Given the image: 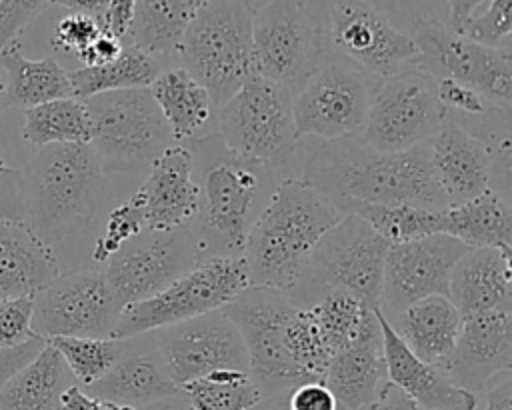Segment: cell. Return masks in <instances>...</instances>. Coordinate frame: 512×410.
<instances>
[{"instance_id":"6da1fadb","label":"cell","mask_w":512,"mask_h":410,"mask_svg":"<svg viewBox=\"0 0 512 410\" xmlns=\"http://www.w3.org/2000/svg\"><path fill=\"white\" fill-rule=\"evenodd\" d=\"M302 180L334 204L370 202L446 208L430 168V140L404 152L374 150L358 134L322 140L308 156Z\"/></svg>"},{"instance_id":"7a4b0ae2","label":"cell","mask_w":512,"mask_h":410,"mask_svg":"<svg viewBox=\"0 0 512 410\" xmlns=\"http://www.w3.org/2000/svg\"><path fill=\"white\" fill-rule=\"evenodd\" d=\"M342 218L344 212L302 178L276 182L244 242L250 286L288 292L320 238Z\"/></svg>"},{"instance_id":"3957f363","label":"cell","mask_w":512,"mask_h":410,"mask_svg":"<svg viewBox=\"0 0 512 410\" xmlns=\"http://www.w3.org/2000/svg\"><path fill=\"white\" fill-rule=\"evenodd\" d=\"M198 212L194 238L202 258L242 256L248 230L274 190V170L224 146L216 132L196 138Z\"/></svg>"},{"instance_id":"277c9868","label":"cell","mask_w":512,"mask_h":410,"mask_svg":"<svg viewBox=\"0 0 512 410\" xmlns=\"http://www.w3.org/2000/svg\"><path fill=\"white\" fill-rule=\"evenodd\" d=\"M104 176L90 144L38 148L22 176L28 226L50 246L76 234L98 214Z\"/></svg>"},{"instance_id":"5b68a950","label":"cell","mask_w":512,"mask_h":410,"mask_svg":"<svg viewBox=\"0 0 512 410\" xmlns=\"http://www.w3.org/2000/svg\"><path fill=\"white\" fill-rule=\"evenodd\" d=\"M386 252L388 244L362 218L344 214L320 238L286 296L294 306L308 308L324 294L342 290L368 308H378Z\"/></svg>"},{"instance_id":"8992f818","label":"cell","mask_w":512,"mask_h":410,"mask_svg":"<svg viewBox=\"0 0 512 410\" xmlns=\"http://www.w3.org/2000/svg\"><path fill=\"white\" fill-rule=\"evenodd\" d=\"M178 56L182 68L220 106L254 74L250 4L210 0L188 26Z\"/></svg>"},{"instance_id":"52a82bcc","label":"cell","mask_w":512,"mask_h":410,"mask_svg":"<svg viewBox=\"0 0 512 410\" xmlns=\"http://www.w3.org/2000/svg\"><path fill=\"white\" fill-rule=\"evenodd\" d=\"M216 134L234 154L280 170L292 158L298 134L292 118V92L252 74L214 110Z\"/></svg>"},{"instance_id":"ba28073f","label":"cell","mask_w":512,"mask_h":410,"mask_svg":"<svg viewBox=\"0 0 512 410\" xmlns=\"http://www.w3.org/2000/svg\"><path fill=\"white\" fill-rule=\"evenodd\" d=\"M92 118V150L104 174L148 168L170 144L172 134L150 88H130L86 98Z\"/></svg>"},{"instance_id":"9c48e42d","label":"cell","mask_w":512,"mask_h":410,"mask_svg":"<svg viewBox=\"0 0 512 410\" xmlns=\"http://www.w3.org/2000/svg\"><path fill=\"white\" fill-rule=\"evenodd\" d=\"M250 286L242 256H206L156 296L122 308L112 338H134L214 310Z\"/></svg>"},{"instance_id":"30bf717a","label":"cell","mask_w":512,"mask_h":410,"mask_svg":"<svg viewBox=\"0 0 512 410\" xmlns=\"http://www.w3.org/2000/svg\"><path fill=\"white\" fill-rule=\"evenodd\" d=\"M446 118L436 94V78L410 68L372 82L358 138L380 152H404L428 142Z\"/></svg>"},{"instance_id":"8fae6325","label":"cell","mask_w":512,"mask_h":410,"mask_svg":"<svg viewBox=\"0 0 512 410\" xmlns=\"http://www.w3.org/2000/svg\"><path fill=\"white\" fill-rule=\"evenodd\" d=\"M410 38L418 48L416 68L430 76L450 78L480 92L490 104H512V52L510 48L482 46L430 16H418Z\"/></svg>"},{"instance_id":"7c38bea8","label":"cell","mask_w":512,"mask_h":410,"mask_svg":"<svg viewBox=\"0 0 512 410\" xmlns=\"http://www.w3.org/2000/svg\"><path fill=\"white\" fill-rule=\"evenodd\" d=\"M296 308L286 292L260 286H248L222 308L244 340L248 374L262 398L304 384L286 352V324Z\"/></svg>"},{"instance_id":"4fadbf2b","label":"cell","mask_w":512,"mask_h":410,"mask_svg":"<svg viewBox=\"0 0 512 410\" xmlns=\"http://www.w3.org/2000/svg\"><path fill=\"white\" fill-rule=\"evenodd\" d=\"M254 74L292 94L322 62V32L302 0H266L252 10Z\"/></svg>"},{"instance_id":"5bb4252c","label":"cell","mask_w":512,"mask_h":410,"mask_svg":"<svg viewBox=\"0 0 512 410\" xmlns=\"http://www.w3.org/2000/svg\"><path fill=\"white\" fill-rule=\"evenodd\" d=\"M122 308L104 270L80 268L58 274L32 296V332L44 340L112 338Z\"/></svg>"},{"instance_id":"9a60e30c","label":"cell","mask_w":512,"mask_h":410,"mask_svg":"<svg viewBox=\"0 0 512 410\" xmlns=\"http://www.w3.org/2000/svg\"><path fill=\"white\" fill-rule=\"evenodd\" d=\"M148 336L162 370L178 388L216 370L248 372L244 340L222 310L158 328Z\"/></svg>"},{"instance_id":"2e32d148","label":"cell","mask_w":512,"mask_h":410,"mask_svg":"<svg viewBox=\"0 0 512 410\" xmlns=\"http://www.w3.org/2000/svg\"><path fill=\"white\" fill-rule=\"evenodd\" d=\"M370 78L344 62H326L292 94L298 136L338 140L360 134L368 110Z\"/></svg>"},{"instance_id":"e0dca14e","label":"cell","mask_w":512,"mask_h":410,"mask_svg":"<svg viewBox=\"0 0 512 410\" xmlns=\"http://www.w3.org/2000/svg\"><path fill=\"white\" fill-rule=\"evenodd\" d=\"M202 258L194 232L144 230L126 242L104 268V276L122 306L148 300L188 272Z\"/></svg>"},{"instance_id":"ac0fdd59","label":"cell","mask_w":512,"mask_h":410,"mask_svg":"<svg viewBox=\"0 0 512 410\" xmlns=\"http://www.w3.org/2000/svg\"><path fill=\"white\" fill-rule=\"evenodd\" d=\"M330 40L364 74L386 78L416 68L418 48L410 34L394 28L366 0H338L332 6Z\"/></svg>"},{"instance_id":"d6986e66","label":"cell","mask_w":512,"mask_h":410,"mask_svg":"<svg viewBox=\"0 0 512 410\" xmlns=\"http://www.w3.org/2000/svg\"><path fill=\"white\" fill-rule=\"evenodd\" d=\"M470 248L448 234L388 246L378 310L390 322L404 308L432 294L448 296L450 274Z\"/></svg>"},{"instance_id":"ffe728a7","label":"cell","mask_w":512,"mask_h":410,"mask_svg":"<svg viewBox=\"0 0 512 410\" xmlns=\"http://www.w3.org/2000/svg\"><path fill=\"white\" fill-rule=\"evenodd\" d=\"M130 202L138 208L150 232H170L190 226L198 212L192 150L184 144H170L148 166V178Z\"/></svg>"},{"instance_id":"44dd1931","label":"cell","mask_w":512,"mask_h":410,"mask_svg":"<svg viewBox=\"0 0 512 410\" xmlns=\"http://www.w3.org/2000/svg\"><path fill=\"white\" fill-rule=\"evenodd\" d=\"M512 368V312L496 308L462 316L454 350L442 372L450 382L480 392L504 370Z\"/></svg>"},{"instance_id":"7402d4cb","label":"cell","mask_w":512,"mask_h":410,"mask_svg":"<svg viewBox=\"0 0 512 410\" xmlns=\"http://www.w3.org/2000/svg\"><path fill=\"white\" fill-rule=\"evenodd\" d=\"M430 168L446 206L462 204L492 190L488 146L454 118H446L430 138Z\"/></svg>"},{"instance_id":"603a6c76","label":"cell","mask_w":512,"mask_h":410,"mask_svg":"<svg viewBox=\"0 0 512 410\" xmlns=\"http://www.w3.org/2000/svg\"><path fill=\"white\" fill-rule=\"evenodd\" d=\"M322 382L340 410H366L376 402L388 384L376 308L364 318L358 336L332 356Z\"/></svg>"},{"instance_id":"cb8c5ba5","label":"cell","mask_w":512,"mask_h":410,"mask_svg":"<svg viewBox=\"0 0 512 410\" xmlns=\"http://www.w3.org/2000/svg\"><path fill=\"white\" fill-rule=\"evenodd\" d=\"M388 382L410 396L422 410H476L478 396L446 378V374L416 358L376 308Z\"/></svg>"},{"instance_id":"d4e9b609","label":"cell","mask_w":512,"mask_h":410,"mask_svg":"<svg viewBox=\"0 0 512 410\" xmlns=\"http://www.w3.org/2000/svg\"><path fill=\"white\" fill-rule=\"evenodd\" d=\"M144 338H124L128 344L120 360L100 380L82 388L98 400L126 404L136 410L178 394L180 388L162 370L150 336L144 334Z\"/></svg>"},{"instance_id":"484cf974","label":"cell","mask_w":512,"mask_h":410,"mask_svg":"<svg viewBox=\"0 0 512 410\" xmlns=\"http://www.w3.org/2000/svg\"><path fill=\"white\" fill-rule=\"evenodd\" d=\"M448 298L460 316L512 308V252L470 248L450 274Z\"/></svg>"},{"instance_id":"4316f807","label":"cell","mask_w":512,"mask_h":410,"mask_svg":"<svg viewBox=\"0 0 512 410\" xmlns=\"http://www.w3.org/2000/svg\"><path fill=\"white\" fill-rule=\"evenodd\" d=\"M58 274L54 248L26 220H0V300L34 296Z\"/></svg>"},{"instance_id":"83f0119b","label":"cell","mask_w":512,"mask_h":410,"mask_svg":"<svg viewBox=\"0 0 512 410\" xmlns=\"http://www.w3.org/2000/svg\"><path fill=\"white\" fill-rule=\"evenodd\" d=\"M460 322L462 316L450 298L432 294L404 308L390 326L416 358L442 370L454 350Z\"/></svg>"},{"instance_id":"f1b7e54d","label":"cell","mask_w":512,"mask_h":410,"mask_svg":"<svg viewBox=\"0 0 512 410\" xmlns=\"http://www.w3.org/2000/svg\"><path fill=\"white\" fill-rule=\"evenodd\" d=\"M0 70L4 72L0 94L4 108L26 110L50 100L74 96L68 70H64L54 56L40 60L26 58L20 38L0 48Z\"/></svg>"},{"instance_id":"f546056e","label":"cell","mask_w":512,"mask_h":410,"mask_svg":"<svg viewBox=\"0 0 512 410\" xmlns=\"http://www.w3.org/2000/svg\"><path fill=\"white\" fill-rule=\"evenodd\" d=\"M150 92L176 144L196 140V134L214 118V102L208 90L182 66L160 70Z\"/></svg>"},{"instance_id":"4dcf8cb0","label":"cell","mask_w":512,"mask_h":410,"mask_svg":"<svg viewBox=\"0 0 512 410\" xmlns=\"http://www.w3.org/2000/svg\"><path fill=\"white\" fill-rule=\"evenodd\" d=\"M76 384L62 356L48 342L0 390V410H58L60 396Z\"/></svg>"},{"instance_id":"1f68e13d","label":"cell","mask_w":512,"mask_h":410,"mask_svg":"<svg viewBox=\"0 0 512 410\" xmlns=\"http://www.w3.org/2000/svg\"><path fill=\"white\" fill-rule=\"evenodd\" d=\"M210 0H136L130 44L148 56H174L180 42Z\"/></svg>"},{"instance_id":"d6a6232c","label":"cell","mask_w":512,"mask_h":410,"mask_svg":"<svg viewBox=\"0 0 512 410\" xmlns=\"http://www.w3.org/2000/svg\"><path fill=\"white\" fill-rule=\"evenodd\" d=\"M444 234L468 248L512 252V208L494 190L444 208Z\"/></svg>"},{"instance_id":"836d02e7","label":"cell","mask_w":512,"mask_h":410,"mask_svg":"<svg viewBox=\"0 0 512 410\" xmlns=\"http://www.w3.org/2000/svg\"><path fill=\"white\" fill-rule=\"evenodd\" d=\"M344 214L362 218L388 246L444 234V208L432 210L412 204H370L338 202Z\"/></svg>"},{"instance_id":"e575fe53","label":"cell","mask_w":512,"mask_h":410,"mask_svg":"<svg viewBox=\"0 0 512 410\" xmlns=\"http://www.w3.org/2000/svg\"><path fill=\"white\" fill-rule=\"evenodd\" d=\"M22 138L36 148L48 144H90L92 118L86 100L72 96L26 108Z\"/></svg>"},{"instance_id":"d590c367","label":"cell","mask_w":512,"mask_h":410,"mask_svg":"<svg viewBox=\"0 0 512 410\" xmlns=\"http://www.w3.org/2000/svg\"><path fill=\"white\" fill-rule=\"evenodd\" d=\"M160 72L158 60L144 54L132 44H124L120 56L102 66H82L68 72L72 92L76 98L86 100L96 94L150 88Z\"/></svg>"},{"instance_id":"8d00e7d4","label":"cell","mask_w":512,"mask_h":410,"mask_svg":"<svg viewBox=\"0 0 512 410\" xmlns=\"http://www.w3.org/2000/svg\"><path fill=\"white\" fill-rule=\"evenodd\" d=\"M194 410H250L260 390L246 370H216L180 386Z\"/></svg>"},{"instance_id":"74e56055","label":"cell","mask_w":512,"mask_h":410,"mask_svg":"<svg viewBox=\"0 0 512 410\" xmlns=\"http://www.w3.org/2000/svg\"><path fill=\"white\" fill-rule=\"evenodd\" d=\"M62 356L74 380L90 386L100 380L124 354L128 340L120 338H76L56 336L46 340Z\"/></svg>"},{"instance_id":"f35d334b","label":"cell","mask_w":512,"mask_h":410,"mask_svg":"<svg viewBox=\"0 0 512 410\" xmlns=\"http://www.w3.org/2000/svg\"><path fill=\"white\" fill-rule=\"evenodd\" d=\"M308 310L326 346L336 354L358 336L362 322L372 308L348 292L332 290L308 306Z\"/></svg>"},{"instance_id":"ab89813d","label":"cell","mask_w":512,"mask_h":410,"mask_svg":"<svg viewBox=\"0 0 512 410\" xmlns=\"http://www.w3.org/2000/svg\"><path fill=\"white\" fill-rule=\"evenodd\" d=\"M146 230L142 214L138 208L128 200L114 210L108 212L106 224L102 234L96 238L94 250H92V260L96 264H106L126 242L134 240Z\"/></svg>"},{"instance_id":"60d3db41","label":"cell","mask_w":512,"mask_h":410,"mask_svg":"<svg viewBox=\"0 0 512 410\" xmlns=\"http://www.w3.org/2000/svg\"><path fill=\"white\" fill-rule=\"evenodd\" d=\"M482 46L510 48L512 0H490L482 14H472L458 32Z\"/></svg>"},{"instance_id":"b9f144b4","label":"cell","mask_w":512,"mask_h":410,"mask_svg":"<svg viewBox=\"0 0 512 410\" xmlns=\"http://www.w3.org/2000/svg\"><path fill=\"white\" fill-rule=\"evenodd\" d=\"M436 94L440 104L444 106L446 114L458 112V114H466V118L470 120H484L486 116H490L498 106L490 104L480 92H476L474 88L460 84L456 80L450 78H438L436 80Z\"/></svg>"},{"instance_id":"7bdbcfd3","label":"cell","mask_w":512,"mask_h":410,"mask_svg":"<svg viewBox=\"0 0 512 410\" xmlns=\"http://www.w3.org/2000/svg\"><path fill=\"white\" fill-rule=\"evenodd\" d=\"M102 30L104 28L96 18L70 12L56 24L50 44L54 50L74 54L78 58V54H82Z\"/></svg>"},{"instance_id":"ee69618b","label":"cell","mask_w":512,"mask_h":410,"mask_svg":"<svg viewBox=\"0 0 512 410\" xmlns=\"http://www.w3.org/2000/svg\"><path fill=\"white\" fill-rule=\"evenodd\" d=\"M34 336L32 296L0 300V348H14Z\"/></svg>"},{"instance_id":"f6af8a7d","label":"cell","mask_w":512,"mask_h":410,"mask_svg":"<svg viewBox=\"0 0 512 410\" xmlns=\"http://www.w3.org/2000/svg\"><path fill=\"white\" fill-rule=\"evenodd\" d=\"M50 4V0H0V48L18 34Z\"/></svg>"},{"instance_id":"bcb514c9","label":"cell","mask_w":512,"mask_h":410,"mask_svg":"<svg viewBox=\"0 0 512 410\" xmlns=\"http://www.w3.org/2000/svg\"><path fill=\"white\" fill-rule=\"evenodd\" d=\"M0 220H26L22 174L8 164L0 168Z\"/></svg>"},{"instance_id":"7dc6e473","label":"cell","mask_w":512,"mask_h":410,"mask_svg":"<svg viewBox=\"0 0 512 410\" xmlns=\"http://www.w3.org/2000/svg\"><path fill=\"white\" fill-rule=\"evenodd\" d=\"M288 410H340L324 382H304L286 394Z\"/></svg>"},{"instance_id":"c3c4849f","label":"cell","mask_w":512,"mask_h":410,"mask_svg":"<svg viewBox=\"0 0 512 410\" xmlns=\"http://www.w3.org/2000/svg\"><path fill=\"white\" fill-rule=\"evenodd\" d=\"M44 344V338L34 336L14 348H0V390L24 364H28L42 350Z\"/></svg>"},{"instance_id":"681fc988","label":"cell","mask_w":512,"mask_h":410,"mask_svg":"<svg viewBox=\"0 0 512 410\" xmlns=\"http://www.w3.org/2000/svg\"><path fill=\"white\" fill-rule=\"evenodd\" d=\"M122 48H124V40L102 30L94 38V42L82 54H78V60L82 62V66H102V64L116 60L120 56Z\"/></svg>"},{"instance_id":"f907efd6","label":"cell","mask_w":512,"mask_h":410,"mask_svg":"<svg viewBox=\"0 0 512 410\" xmlns=\"http://www.w3.org/2000/svg\"><path fill=\"white\" fill-rule=\"evenodd\" d=\"M134 8H136V0H108L102 28L106 32L114 34L116 38L124 40L128 36L130 24H132Z\"/></svg>"},{"instance_id":"816d5d0a","label":"cell","mask_w":512,"mask_h":410,"mask_svg":"<svg viewBox=\"0 0 512 410\" xmlns=\"http://www.w3.org/2000/svg\"><path fill=\"white\" fill-rule=\"evenodd\" d=\"M484 410H512V376L510 370L494 376L484 388Z\"/></svg>"},{"instance_id":"f5cc1de1","label":"cell","mask_w":512,"mask_h":410,"mask_svg":"<svg viewBox=\"0 0 512 410\" xmlns=\"http://www.w3.org/2000/svg\"><path fill=\"white\" fill-rule=\"evenodd\" d=\"M366 410H422L410 396H406L400 388L394 384H386L380 396L374 404H370Z\"/></svg>"},{"instance_id":"db71d44e","label":"cell","mask_w":512,"mask_h":410,"mask_svg":"<svg viewBox=\"0 0 512 410\" xmlns=\"http://www.w3.org/2000/svg\"><path fill=\"white\" fill-rule=\"evenodd\" d=\"M58 410H104V402L90 396L82 386L72 384L60 396Z\"/></svg>"},{"instance_id":"11a10c76","label":"cell","mask_w":512,"mask_h":410,"mask_svg":"<svg viewBox=\"0 0 512 410\" xmlns=\"http://www.w3.org/2000/svg\"><path fill=\"white\" fill-rule=\"evenodd\" d=\"M50 4L68 8L70 12H78V14L92 16V18H96L100 24H104L106 8H108V0H50Z\"/></svg>"},{"instance_id":"9f6ffc18","label":"cell","mask_w":512,"mask_h":410,"mask_svg":"<svg viewBox=\"0 0 512 410\" xmlns=\"http://www.w3.org/2000/svg\"><path fill=\"white\" fill-rule=\"evenodd\" d=\"M448 8H450V22L448 28L454 32H460L462 26L468 22V18L476 12V8L484 2V0H446Z\"/></svg>"},{"instance_id":"6f0895ef","label":"cell","mask_w":512,"mask_h":410,"mask_svg":"<svg viewBox=\"0 0 512 410\" xmlns=\"http://www.w3.org/2000/svg\"><path fill=\"white\" fill-rule=\"evenodd\" d=\"M140 410H194V408L190 406V402L186 400V396H184L182 392H178V394H174V396H170V398L158 400V402L148 404V406H144V408H140Z\"/></svg>"},{"instance_id":"680465c9","label":"cell","mask_w":512,"mask_h":410,"mask_svg":"<svg viewBox=\"0 0 512 410\" xmlns=\"http://www.w3.org/2000/svg\"><path fill=\"white\" fill-rule=\"evenodd\" d=\"M286 394H288V392L264 396V398H260L250 410H288V406H286Z\"/></svg>"},{"instance_id":"91938a15","label":"cell","mask_w":512,"mask_h":410,"mask_svg":"<svg viewBox=\"0 0 512 410\" xmlns=\"http://www.w3.org/2000/svg\"><path fill=\"white\" fill-rule=\"evenodd\" d=\"M102 402H104V410H136V408H132V406L118 404V402H106V400H102Z\"/></svg>"},{"instance_id":"94428289","label":"cell","mask_w":512,"mask_h":410,"mask_svg":"<svg viewBox=\"0 0 512 410\" xmlns=\"http://www.w3.org/2000/svg\"><path fill=\"white\" fill-rule=\"evenodd\" d=\"M246 2H248V4H250V8H252V10H254V8H258V6H260V4H264V2H266V0H246Z\"/></svg>"},{"instance_id":"6125c7cd","label":"cell","mask_w":512,"mask_h":410,"mask_svg":"<svg viewBox=\"0 0 512 410\" xmlns=\"http://www.w3.org/2000/svg\"><path fill=\"white\" fill-rule=\"evenodd\" d=\"M0 94H2V74H0Z\"/></svg>"}]
</instances>
